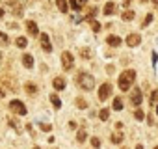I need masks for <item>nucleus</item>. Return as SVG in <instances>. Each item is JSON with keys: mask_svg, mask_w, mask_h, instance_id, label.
I'll list each match as a JSON object with an SVG mask.
<instances>
[{"mask_svg": "<svg viewBox=\"0 0 158 149\" xmlns=\"http://www.w3.org/2000/svg\"><path fill=\"white\" fill-rule=\"evenodd\" d=\"M136 149H143V145H141V143H138V145H136Z\"/></svg>", "mask_w": 158, "mask_h": 149, "instance_id": "nucleus-36", "label": "nucleus"}, {"mask_svg": "<svg viewBox=\"0 0 158 149\" xmlns=\"http://www.w3.org/2000/svg\"><path fill=\"white\" fill-rule=\"evenodd\" d=\"M74 104H76V108H80V110L88 108V101L82 99V97H76V99H74Z\"/></svg>", "mask_w": 158, "mask_h": 149, "instance_id": "nucleus-15", "label": "nucleus"}, {"mask_svg": "<svg viewBox=\"0 0 158 149\" xmlns=\"http://www.w3.org/2000/svg\"><path fill=\"white\" fill-rule=\"evenodd\" d=\"M115 11V4L114 2H108L106 6H104V15H112Z\"/></svg>", "mask_w": 158, "mask_h": 149, "instance_id": "nucleus-19", "label": "nucleus"}, {"mask_svg": "<svg viewBox=\"0 0 158 149\" xmlns=\"http://www.w3.org/2000/svg\"><path fill=\"white\" fill-rule=\"evenodd\" d=\"M95 13H97V8H91V10H89V13H88V21H91V19L95 17Z\"/></svg>", "mask_w": 158, "mask_h": 149, "instance_id": "nucleus-29", "label": "nucleus"}, {"mask_svg": "<svg viewBox=\"0 0 158 149\" xmlns=\"http://www.w3.org/2000/svg\"><path fill=\"white\" fill-rule=\"evenodd\" d=\"M134 80H136V71H134V69H127V71H123V73L119 74V80H117L119 90H121V92H128L130 86L134 84Z\"/></svg>", "mask_w": 158, "mask_h": 149, "instance_id": "nucleus-1", "label": "nucleus"}, {"mask_svg": "<svg viewBox=\"0 0 158 149\" xmlns=\"http://www.w3.org/2000/svg\"><path fill=\"white\" fill-rule=\"evenodd\" d=\"M134 117H136L138 121H141V119L145 117V114H143V110H139V108H136V110H134Z\"/></svg>", "mask_w": 158, "mask_h": 149, "instance_id": "nucleus-26", "label": "nucleus"}, {"mask_svg": "<svg viewBox=\"0 0 158 149\" xmlns=\"http://www.w3.org/2000/svg\"><path fill=\"white\" fill-rule=\"evenodd\" d=\"M156 99H158V92H154V93H152V99H151V101H152V103H154V101H156Z\"/></svg>", "mask_w": 158, "mask_h": 149, "instance_id": "nucleus-33", "label": "nucleus"}, {"mask_svg": "<svg viewBox=\"0 0 158 149\" xmlns=\"http://www.w3.org/2000/svg\"><path fill=\"white\" fill-rule=\"evenodd\" d=\"M26 30H28V34H30L32 37H35V36H39V30H37V24H35L34 21H26Z\"/></svg>", "mask_w": 158, "mask_h": 149, "instance_id": "nucleus-10", "label": "nucleus"}, {"mask_svg": "<svg viewBox=\"0 0 158 149\" xmlns=\"http://www.w3.org/2000/svg\"><path fill=\"white\" fill-rule=\"evenodd\" d=\"M121 142H123V134H121V132L112 134V143H121Z\"/></svg>", "mask_w": 158, "mask_h": 149, "instance_id": "nucleus-25", "label": "nucleus"}, {"mask_svg": "<svg viewBox=\"0 0 158 149\" xmlns=\"http://www.w3.org/2000/svg\"><path fill=\"white\" fill-rule=\"evenodd\" d=\"M152 4H154V6H158V0H152Z\"/></svg>", "mask_w": 158, "mask_h": 149, "instance_id": "nucleus-38", "label": "nucleus"}, {"mask_svg": "<svg viewBox=\"0 0 158 149\" xmlns=\"http://www.w3.org/2000/svg\"><path fill=\"white\" fill-rule=\"evenodd\" d=\"M41 129H43V130H50V129H52V127H50V125H48V123H41Z\"/></svg>", "mask_w": 158, "mask_h": 149, "instance_id": "nucleus-31", "label": "nucleus"}, {"mask_svg": "<svg viewBox=\"0 0 158 149\" xmlns=\"http://www.w3.org/2000/svg\"><path fill=\"white\" fill-rule=\"evenodd\" d=\"M151 21H152V15H151V13H149V15H147V17H145V23H143V24H149V23H151Z\"/></svg>", "mask_w": 158, "mask_h": 149, "instance_id": "nucleus-32", "label": "nucleus"}, {"mask_svg": "<svg viewBox=\"0 0 158 149\" xmlns=\"http://www.w3.org/2000/svg\"><path fill=\"white\" fill-rule=\"evenodd\" d=\"M4 17V8H0V19Z\"/></svg>", "mask_w": 158, "mask_h": 149, "instance_id": "nucleus-34", "label": "nucleus"}, {"mask_svg": "<svg viewBox=\"0 0 158 149\" xmlns=\"http://www.w3.org/2000/svg\"><path fill=\"white\" fill-rule=\"evenodd\" d=\"M112 108H114V110H123V101H121L119 97H115V99H114V104H112Z\"/></svg>", "mask_w": 158, "mask_h": 149, "instance_id": "nucleus-23", "label": "nucleus"}, {"mask_svg": "<svg viewBox=\"0 0 158 149\" xmlns=\"http://www.w3.org/2000/svg\"><path fill=\"white\" fill-rule=\"evenodd\" d=\"M24 90H26L28 95H35V93H37V86H35L34 82H26V84H24Z\"/></svg>", "mask_w": 158, "mask_h": 149, "instance_id": "nucleus-13", "label": "nucleus"}, {"mask_svg": "<svg viewBox=\"0 0 158 149\" xmlns=\"http://www.w3.org/2000/svg\"><path fill=\"white\" fill-rule=\"evenodd\" d=\"M86 138H88V132H86L84 129H80V130L76 132V142H78V143H82V142H86Z\"/></svg>", "mask_w": 158, "mask_h": 149, "instance_id": "nucleus-16", "label": "nucleus"}, {"mask_svg": "<svg viewBox=\"0 0 158 149\" xmlns=\"http://www.w3.org/2000/svg\"><path fill=\"white\" fill-rule=\"evenodd\" d=\"M99 117H101L102 121H106V119L110 117V110H108V108H102V110L99 112Z\"/></svg>", "mask_w": 158, "mask_h": 149, "instance_id": "nucleus-24", "label": "nucleus"}, {"mask_svg": "<svg viewBox=\"0 0 158 149\" xmlns=\"http://www.w3.org/2000/svg\"><path fill=\"white\" fill-rule=\"evenodd\" d=\"M56 6L61 13H67L69 11V4H67V0H56Z\"/></svg>", "mask_w": 158, "mask_h": 149, "instance_id": "nucleus-14", "label": "nucleus"}, {"mask_svg": "<svg viewBox=\"0 0 158 149\" xmlns=\"http://www.w3.org/2000/svg\"><path fill=\"white\" fill-rule=\"evenodd\" d=\"M0 62H2V52H0Z\"/></svg>", "mask_w": 158, "mask_h": 149, "instance_id": "nucleus-39", "label": "nucleus"}, {"mask_svg": "<svg viewBox=\"0 0 158 149\" xmlns=\"http://www.w3.org/2000/svg\"><path fill=\"white\" fill-rule=\"evenodd\" d=\"M91 145H93V149H99V147H101V140H99L97 136H93V138H91Z\"/></svg>", "mask_w": 158, "mask_h": 149, "instance_id": "nucleus-28", "label": "nucleus"}, {"mask_svg": "<svg viewBox=\"0 0 158 149\" xmlns=\"http://www.w3.org/2000/svg\"><path fill=\"white\" fill-rule=\"evenodd\" d=\"M73 65H74V58H73V54H71L69 50H65V52L61 54V67H63L65 71H71Z\"/></svg>", "mask_w": 158, "mask_h": 149, "instance_id": "nucleus-4", "label": "nucleus"}, {"mask_svg": "<svg viewBox=\"0 0 158 149\" xmlns=\"http://www.w3.org/2000/svg\"><path fill=\"white\" fill-rule=\"evenodd\" d=\"M8 45H10V37L4 32H0V47H8Z\"/></svg>", "mask_w": 158, "mask_h": 149, "instance_id": "nucleus-21", "label": "nucleus"}, {"mask_svg": "<svg viewBox=\"0 0 158 149\" xmlns=\"http://www.w3.org/2000/svg\"><path fill=\"white\" fill-rule=\"evenodd\" d=\"M123 149H128V147H123Z\"/></svg>", "mask_w": 158, "mask_h": 149, "instance_id": "nucleus-42", "label": "nucleus"}, {"mask_svg": "<svg viewBox=\"0 0 158 149\" xmlns=\"http://www.w3.org/2000/svg\"><path fill=\"white\" fill-rule=\"evenodd\" d=\"M110 95H112V84L110 82H104L101 88H99V101H106V99H110Z\"/></svg>", "mask_w": 158, "mask_h": 149, "instance_id": "nucleus-5", "label": "nucleus"}, {"mask_svg": "<svg viewBox=\"0 0 158 149\" xmlns=\"http://www.w3.org/2000/svg\"><path fill=\"white\" fill-rule=\"evenodd\" d=\"M50 103H52V106H54V108H60V106H61V101H60V97H58L56 93H52V95H50Z\"/></svg>", "mask_w": 158, "mask_h": 149, "instance_id": "nucleus-20", "label": "nucleus"}, {"mask_svg": "<svg viewBox=\"0 0 158 149\" xmlns=\"http://www.w3.org/2000/svg\"><path fill=\"white\" fill-rule=\"evenodd\" d=\"M10 110L13 114H17V116H26V112H28V108L24 106V103L23 101H17V99L10 103Z\"/></svg>", "mask_w": 158, "mask_h": 149, "instance_id": "nucleus-3", "label": "nucleus"}, {"mask_svg": "<svg viewBox=\"0 0 158 149\" xmlns=\"http://www.w3.org/2000/svg\"><path fill=\"white\" fill-rule=\"evenodd\" d=\"M4 95H6V92H4L2 88H0V97H4Z\"/></svg>", "mask_w": 158, "mask_h": 149, "instance_id": "nucleus-35", "label": "nucleus"}, {"mask_svg": "<svg viewBox=\"0 0 158 149\" xmlns=\"http://www.w3.org/2000/svg\"><path fill=\"white\" fill-rule=\"evenodd\" d=\"M139 2H147V0H139Z\"/></svg>", "mask_w": 158, "mask_h": 149, "instance_id": "nucleus-41", "label": "nucleus"}, {"mask_svg": "<svg viewBox=\"0 0 158 149\" xmlns=\"http://www.w3.org/2000/svg\"><path fill=\"white\" fill-rule=\"evenodd\" d=\"M123 2H125V6H128V4H130V0H123Z\"/></svg>", "mask_w": 158, "mask_h": 149, "instance_id": "nucleus-37", "label": "nucleus"}, {"mask_svg": "<svg viewBox=\"0 0 158 149\" xmlns=\"http://www.w3.org/2000/svg\"><path fill=\"white\" fill-rule=\"evenodd\" d=\"M134 17H136V13H134V11H130V10H127V11L121 15V19H123V21H132Z\"/></svg>", "mask_w": 158, "mask_h": 149, "instance_id": "nucleus-22", "label": "nucleus"}, {"mask_svg": "<svg viewBox=\"0 0 158 149\" xmlns=\"http://www.w3.org/2000/svg\"><path fill=\"white\" fill-rule=\"evenodd\" d=\"M154 149H158V145H156V147H154Z\"/></svg>", "mask_w": 158, "mask_h": 149, "instance_id": "nucleus-43", "label": "nucleus"}, {"mask_svg": "<svg viewBox=\"0 0 158 149\" xmlns=\"http://www.w3.org/2000/svg\"><path fill=\"white\" fill-rule=\"evenodd\" d=\"M89 24H91V28H93V32H101V23H97V21H89Z\"/></svg>", "mask_w": 158, "mask_h": 149, "instance_id": "nucleus-27", "label": "nucleus"}, {"mask_svg": "<svg viewBox=\"0 0 158 149\" xmlns=\"http://www.w3.org/2000/svg\"><path fill=\"white\" fill-rule=\"evenodd\" d=\"M80 54H82V58H86V60H88V58H89V54H91V52H89V50H88V49H82V50H80Z\"/></svg>", "mask_w": 158, "mask_h": 149, "instance_id": "nucleus-30", "label": "nucleus"}, {"mask_svg": "<svg viewBox=\"0 0 158 149\" xmlns=\"http://www.w3.org/2000/svg\"><path fill=\"white\" fill-rule=\"evenodd\" d=\"M76 84L80 86L82 90H86V92H89V90H93L95 88V79H93V74H89V73H80L76 77Z\"/></svg>", "mask_w": 158, "mask_h": 149, "instance_id": "nucleus-2", "label": "nucleus"}, {"mask_svg": "<svg viewBox=\"0 0 158 149\" xmlns=\"http://www.w3.org/2000/svg\"><path fill=\"white\" fill-rule=\"evenodd\" d=\"M141 90H138V88H134V92H130V103L134 104V106H139L141 104Z\"/></svg>", "mask_w": 158, "mask_h": 149, "instance_id": "nucleus-8", "label": "nucleus"}, {"mask_svg": "<svg viewBox=\"0 0 158 149\" xmlns=\"http://www.w3.org/2000/svg\"><path fill=\"white\" fill-rule=\"evenodd\" d=\"M39 41H41V49H43L47 54L52 52V45H50V39H48L47 34H39Z\"/></svg>", "mask_w": 158, "mask_h": 149, "instance_id": "nucleus-6", "label": "nucleus"}, {"mask_svg": "<svg viewBox=\"0 0 158 149\" xmlns=\"http://www.w3.org/2000/svg\"><path fill=\"white\" fill-rule=\"evenodd\" d=\"M26 45H28V39H26V37H17V39H15V47L26 49Z\"/></svg>", "mask_w": 158, "mask_h": 149, "instance_id": "nucleus-18", "label": "nucleus"}, {"mask_svg": "<svg viewBox=\"0 0 158 149\" xmlns=\"http://www.w3.org/2000/svg\"><path fill=\"white\" fill-rule=\"evenodd\" d=\"M86 4V0H71V6H73V10H82V6Z\"/></svg>", "mask_w": 158, "mask_h": 149, "instance_id": "nucleus-17", "label": "nucleus"}, {"mask_svg": "<svg viewBox=\"0 0 158 149\" xmlns=\"http://www.w3.org/2000/svg\"><path fill=\"white\" fill-rule=\"evenodd\" d=\"M139 43H141V36H139V34H128V36H127V45H128V47L134 49V47H138Z\"/></svg>", "mask_w": 158, "mask_h": 149, "instance_id": "nucleus-7", "label": "nucleus"}, {"mask_svg": "<svg viewBox=\"0 0 158 149\" xmlns=\"http://www.w3.org/2000/svg\"><path fill=\"white\" fill-rule=\"evenodd\" d=\"M23 65H24L26 69H32V67H34V56H32V54H24V56H23Z\"/></svg>", "mask_w": 158, "mask_h": 149, "instance_id": "nucleus-12", "label": "nucleus"}, {"mask_svg": "<svg viewBox=\"0 0 158 149\" xmlns=\"http://www.w3.org/2000/svg\"><path fill=\"white\" fill-rule=\"evenodd\" d=\"M34 149H41V147H37V145H35V147H34Z\"/></svg>", "mask_w": 158, "mask_h": 149, "instance_id": "nucleus-40", "label": "nucleus"}, {"mask_svg": "<svg viewBox=\"0 0 158 149\" xmlns=\"http://www.w3.org/2000/svg\"><path fill=\"white\" fill-rule=\"evenodd\" d=\"M52 86H54V90H58V92H61V90H65V86H67V82H65V79H63V77H56V79L52 80Z\"/></svg>", "mask_w": 158, "mask_h": 149, "instance_id": "nucleus-9", "label": "nucleus"}, {"mask_svg": "<svg viewBox=\"0 0 158 149\" xmlns=\"http://www.w3.org/2000/svg\"><path fill=\"white\" fill-rule=\"evenodd\" d=\"M106 43H108L110 47H119V45L123 43V39H121L119 36H114V34H112V36H108V37H106Z\"/></svg>", "mask_w": 158, "mask_h": 149, "instance_id": "nucleus-11", "label": "nucleus"}]
</instances>
